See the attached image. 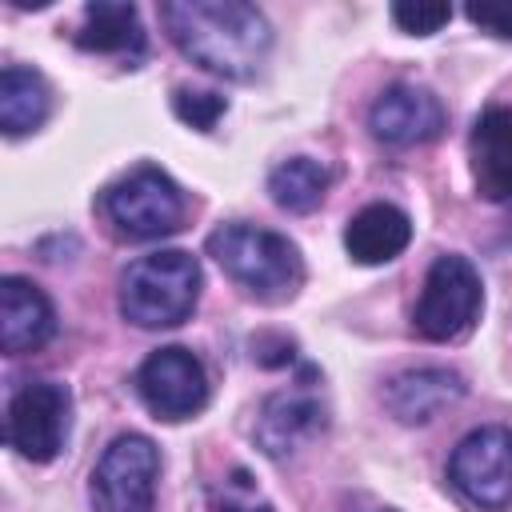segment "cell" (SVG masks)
<instances>
[{
    "label": "cell",
    "mask_w": 512,
    "mask_h": 512,
    "mask_svg": "<svg viewBox=\"0 0 512 512\" xmlns=\"http://www.w3.org/2000/svg\"><path fill=\"white\" fill-rule=\"evenodd\" d=\"M160 24L196 68L224 80H252L272 48L264 12L244 0H164Z\"/></svg>",
    "instance_id": "obj_1"
},
{
    "label": "cell",
    "mask_w": 512,
    "mask_h": 512,
    "mask_svg": "<svg viewBox=\"0 0 512 512\" xmlns=\"http://www.w3.org/2000/svg\"><path fill=\"white\" fill-rule=\"evenodd\" d=\"M204 248L244 292H252L264 304L292 300L304 280L300 248L272 228H256V224H240V220L220 224Z\"/></svg>",
    "instance_id": "obj_2"
},
{
    "label": "cell",
    "mask_w": 512,
    "mask_h": 512,
    "mask_svg": "<svg viewBox=\"0 0 512 512\" xmlns=\"http://www.w3.org/2000/svg\"><path fill=\"white\" fill-rule=\"evenodd\" d=\"M200 300V264L184 248H160L120 276V316L136 328H176Z\"/></svg>",
    "instance_id": "obj_3"
},
{
    "label": "cell",
    "mask_w": 512,
    "mask_h": 512,
    "mask_svg": "<svg viewBox=\"0 0 512 512\" xmlns=\"http://www.w3.org/2000/svg\"><path fill=\"white\" fill-rule=\"evenodd\" d=\"M100 212L128 240H160L180 232L188 204L180 184L164 168L140 164L100 192Z\"/></svg>",
    "instance_id": "obj_4"
},
{
    "label": "cell",
    "mask_w": 512,
    "mask_h": 512,
    "mask_svg": "<svg viewBox=\"0 0 512 512\" xmlns=\"http://www.w3.org/2000/svg\"><path fill=\"white\" fill-rule=\"evenodd\" d=\"M480 308H484L480 272L464 256L448 252V256H436L428 276H424V288H420V300L412 312V328L436 344L456 340L476 324Z\"/></svg>",
    "instance_id": "obj_5"
},
{
    "label": "cell",
    "mask_w": 512,
    "mask_h": 512,
    "mask_svg": "<svg viewBox=\"0 0 512 512\" xmlns=\"http://www.w3.org/2000/svg\"><path fill=\"white\" fill-rule=\"evenodd\" d=\"M156 480H160V448L140 432H124L104 448L92 472V508L96 512H152Z\"/></svg>",
    "instance_id": "obj_6"
},
{
    "label": "cell",
    "mask_w": 512,
    "mask_h": 512,
    "mask_svg": "<svg viewBox=\"0 0 512 512\" xmlns=\"http://www.w3.org/2000/svg\"><path fill=\"white\" fill-rule=\"evenodd\" d=\"M72 424V392L56 380H32L8 400L4 440L32 464H48L64 452Z\"/></svg>",
    "instance_id": "obj_7"
},
{
    "label": "cell",
    "mask_w": 512,
    "mask_h": 512,
    "mask_svg": "<svg viewBox=\"0 0 512 512\" xmlns=\"http://www.w3.org/2000/svg\"><path fill=\"white\" fill-rule=\"evenodd\" d=\"M448 480L476 508H492V512L508 508L512 504V428H500V424L472 428L448 460Z\"/></svg>",
    "instance_id": "obj_8"
},
{
    "label": "cell",
    "mask_w": 512,
    "mask_h": 512,
    "mask_svg": "<svg viewBox=\"0 0 512 512\" xmlns=\"http://www.w3.org/2000/svg\"><path fill=\"white\" fill-rule=\"evenodd\" d=\"M136 392L156 420H188L208 404V372L188 348L168 344L140 364Z\"/></svg>",
    "instance_id": "obj_9"
},
{
    "label": "cell",
    "mask_w": 512,
    "mask_h": 512,
    "mask_svg": "<svg viewBox=\"0 0 512 512\" xmlns=\"http://www.w3.org/2000/svg\"><path fill=\"white\" fill-rule=\"evenodd\" d=\"M448 112L444 104L416 84H392L372 100L368 112V128L376 140L392 144V148H412V144H428L444 132Z\"/></svg>",
    "instance_id": "obj_10"
},
{
    "label": "cell",
    "mask_w": 512,
    "mask_h": 512,
    "mask_svg": "<svg viewBox=\"0 0 512 512\" xmlns=\"http://www.w3.org/2000/svg\"><path fill=\"white\" fill-rule=\"evenodd\" d=\"M52 332H56L52 300L32 280L4 276L0 280V348H4V356L36 352L52 340Z\"/></svg>",
    "instance_id": "obj_11"
},
{
    "label": "cell",
    "mask_w": 512,
    "mask_h": 512,
    "mask_svg": "<svg viewBox=\"0 0 512 512\" xmlns=\"http://www.w3.org/2000/svg\"><path fill=\"white\" fill-rule=\"evenodd\" d=\"M468 152L480 196L512 200V108H484L472 124Z\"/></svg>",
    "instance_id": "obj_12"
},
{
    "label": "cell",
    "mask_w": 512,
    "mask_h": 512,
    "mask_svg": "<svg viewBox=\"0 0 512 512\" xmlns=\"http://www.w3.org/2000/svg\"><path fill=\"white\" fill-rule=\"evenodd\" d=\"M464 396V376L452 368H416L400 372L384 388V404L400 424H428L444 408H452Z\"/></svg>",
    "instance_id": "obj_13"
},
{
    "label": "cell",
    "mask_w": 512,
    "mask_h": 512,
    "mask_svg": "<svg viewBox=\"0 0 512 512\" xmlns=\"http://www.w3.org/2000/svg\"><path fill=\"white\" fill-rule=\"evenodd\" d=\"M316 432H324V404L308 392H276L260 408L256 440L268 456H288L300 444H308Z\"/></svg>",
    "instance_id": "obj_14"
},
{
    "label": "cell",
    "mask_w": 512,
    "mask_h": 512,
    "mask_svg": "<svg viewBox=\"0 0 512 512\" xmlns=\"http://www.w3.org/2000/svg\"><path fill=\"white\" fill-rule=\"evenodd\" d=\"M412 244V220L396 204H364L344 224V248L356 264H388Z\"/></svg>",
    "instance_id": "obj_15"
},
{
    "label": "cell",
    "mask_w": 512,
    "mask_h": 512,
    "mask_svg": "<svg viewBox=\"0 0 512 512\" xmlns=\"http://www.w3.org/2000/svg\"><path fill=\"white\" fill-rule=\"evenodd\" d=\"M76 48L84 52H116V56H140L144 32L136 4L128 0H92L84 4V24L76 28Z\"/></svg>",
    "instance_id": "obj_16"
},
{
    "label": "cell",
    "mask_w": 512,
    "mask_h": 512,
    "mask_svg": "<svg viewBox=\"0 0 512 512\" xmlns=\"http://www.w3.org/2000/svg\"><path fill=\"white\" fill-rule=\"evenodd\" d=\"M52 112V96L48 84L36 68L24 64H8L0 72V128L8 136H24L36 132Z\"/></svg>",
    "instance_id": "obj_17"
},
{
    "label": "cell",
    "mask_w": 512,
    "mask_h": 512,
    "mask_svg": "<svg viewBox=\"0 0 512 512\" xmlns=\"http://www.w3.org/2000/svg\"><path fill=\"white\" fill-rule=\"evenodd\" d=\"M332 184V172L312 156H292L268 172V196L284 212H312L320 208L324 192Z\"/></svg>",
    "instance_id": "obj_18"
},
{
    "label": "cell",
    "mask_w": 512,
    "mask_h": 512,
    "mask_svg": "<svg viewBox=\"0 0 512 512\" xmlns=\"http://www.w3.org/2000/svg\"><path fill=\"white\" fill-rule=\"evenodd\" d=\"M172 112H176L188 128L212 132L216 120L228 112V96L208 92V88H176V92H172Z\"/></svg>",
    "instance_id": "obj_19"
},
{
    "label": "cell",
    "mask_w": 512,
    "mask_h": 512,
    "mask_svg": "<svg viewBox=\"0 0 512 512\" xmlns=\"http://www.w3.org/2000/svg\"><path fill=\"white\" fill-rule=\"evenodd\" d=\"M392 20L408 32V36H432L452 20V4L440 0H400L392 4Z\"/></svg>",
    "instance_id": "obj_20"
},
{
    "label": "cell",
    "mask_w": 512,
    "mask_h": 512,
    "mask_svg": "<svg viewBox=\"0 0 512 512\" xmlns=\"http://www.w3.org/2000/svg\"><path fill=\"white\" fill-rule=\"evenodd\" d=\"M464 16H468L476 28L492 32V36H500V40H512V4H468Z\"/></svg>",
    "instance_id": "obj_21"
},
{
    "label": "cell",
    "mask_w": 512,
    "mask_h": 512,
    "mask_svg": "<svg viewBox=\"0 0 512 512\" xmlns=\"http://www.w3.org/2000/svg\"><path fill=\"white\" fill-rule=\"evenodd\" d=\"M216 512H272V504H264V500L252 496L248 472H236L232 476V492H224V500L216 504Z\"/></svg>",
    "instance_id": "obj_22"
}]
</instances>
